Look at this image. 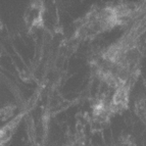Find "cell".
<instances>
[{"label": "cell", "mask_w": 146, "mask_h": 146, "mask_svg": "<svg viewBox=\"0 0 146 146\" xmlns=\"http://www.w3.org/2000/svg\"><path fill=\"white\" fill-rule=\"evenodd\" d=\"M0 27H1V23H0Z\"/></svg>", "instance_id": "cell-2"}, {"label": "cell", "mask_w": 146, "mask_h": 146, "mask_svg": "<svg viewBox=\"0 0 146 146\" xmlns=\"http://www.w3.org/2000/svg\"><path fill=\"white\" fill-rule=\"evenodd\" d=\"M128 103H129V88L127 85L121 86L115 89V94L108 103L110 112L115 113L122 111L128 106Z\"/></svg>", "instance_id": "cell-1"}]
</instances>
